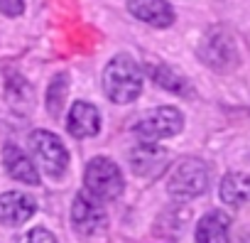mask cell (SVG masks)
Listing matches in <instances>:
<instances>
[{
	"label": "cell",
	"mask_w": 250,
	"mask_h": 243,
	"mask_svg": "<svg viewBox=\"0 0 250 243\" xmlns=\"http://www.w3.org/2000/svg\"><path fill=\"white\" fill-rule=\"evenodd\" d=\"M66 88H69V76H66V74L54 76V81L49 84V93H47V110H49L52 115H59V110L64 108Z\"/></svg>",
	"instance_id": "16"
},
{
	"label": "cell",
	"mask_w": 250,
	"mask_h": 243,
	"mask_svg": "<svg viewBox=\"0 0 250 243\" xmlns=\"http://www.w3.org/2000/svg\"><path fill=\"white\" fill-rule=\"evenodd\" d=\"M66 128L74 138H93L101 131V113L96 106L86 101H76L69 110L66 118Z\"/></svg>",
	"instance_id": "10"
},
{
	"label": "cell",
	"mask_w": 250,
	"mask_h": 243,
	"mask_svg": "<svg viewBox=\"0 0 250 243\" xmlns=\"http://www.w3.org/2000/svg\"><path fill=\"white\" fill-rule=\"evenodd\" d=\"M18 243H57V238H54V236H52L47 228L37 226V228H32V231L22 233Z\"/></svg>",
	"instance_id": "17"
},
{
	"label": "cell",
	"mask_w": 250,
	"mask_h": 243,
	"mask_svg": "<svg viewBox=\"0 0 250 243\" xmlns=\"http://www.w3.org/2000/svg\"><path fill=\"white\" fill-rule=\"evenodd\" d=\"M83 184H86V194H91L96 201H110V199L120 197V192H123V175L113 160L93 157L86 165Z\"/></svg>",
	"instance_id": "2"
},
{
	"label": "cell",
	"mask_w": 250,
	"mask_h": 243,
	"mask_svg": "<svg viewBox=\"0 0 250 243\" xmlns=\"http://www.w3.org/2000/svg\"><path fill=\"white\" fill-rule=\"evenodd\" d=\"M30 150L35 153L40 167L49 177L59 179L66 172V167H69V150L64 148V143L54 133H49V131H35L30 135Z\"/></svg>",
	"instance_id": "6"
},
{
	"label": "cell",
	"mask_w": 250,
	"mask_h": 243,
	"mask_svg": "<svg viewBox=\"0 0 250 243\" xmlns=\"http://www.w3.org/2000/svg\"><path fill=\"white\" fill-rule=\"evenodd\" d=\"M3 165H5V172L13 179H18L22 184H40V172H37L35 162L18 145H13V143L5 145V150H3Z\"/></svg>",
	"instance_id": "12"
},
{
	"label": "cell",
	"mask_w": 250,
	"mask_h": 243,
	"mask_svg": "<svg viewBox=\"0 0 250 243\" xmlns=\"http://www.w3.org/2000/svg\"><path fill=\"white\" fill-rule=\"evenodd\" d=\"M230 241V216L226 211H208L196 223V243H228Z\"/></svg>",
	"instance_id": "13"
},
{
	"label": "cell",
	"mask_w": 250,
	"mask_h": 243,
	"mask_svg": "<svg viewBox=\"0 0 250 243\" xmlns=\"http://www.w3.org/2000/svg\"><path fill=\"white\" fill-rule=\"evenodd\" d=\"M221 199H223L228 206H233V209L243 206V204L250 199L248 177H243L240 172H228V175L223 177V182H221Z\"/></svg>",
	"instance_id": "15"
},
{
	"label": "cell",
	"mask_w": 250,
	"mask_h": 243,
	"mask_svg": "<svg viewBox=\"0 0 250 243\" xmlns=\"http://www.w3.org/2000/svg\"><path fill=\"white\" fill-rule=\"evenodd\" d=\"M128 10L145 25L169 27L174 22V10L167 0H128Z\"/></svg>",
	"instance_id": "11"
},
{
	"label": "cell",
	"mask_w": 250,
	"mask_h": 243,
	"mask_svg": "<svg viewBox=\"0 0 250 243\" xmlns=\"http://www.w3.org/2000/svg\"><path fill=\"white\" fill-rule=\"evenodd\" d=\"M130 167L135 175L140 177H157L160 172H165L169 167V150L160 148V145H150L143 143L130 153Z\"/></svg>",
	"instance_id": "8"
},
{
	"label": "cell",
	"mask_w": 250,
	"mask_h": 243,
	"mask_svg": "<svg viewBox=\"0 0 250 243\" xmlns=\"http://www.w3.org/2000/svg\"><path fill=\"white\" fill-rule=\"evenodd\" d=\"M147 74H150V79H152L160 88H165V91H172V93H177V96H189V93H191V84H189L182 74H177L174 69H169V66H165V64H150V66H147Z\"/></svg>",
	"instance_id": "14"
},
{
	"label": "cell",
	"mask_w": 250,
	"mask_h": 243,
	"mask_svg": "<svg viewBox=\"0 0 250 243\" xmlns=\"http://www.w3.org/2000/svg\"><path fill=\"white\" fill-rule=\"evenodd\" d=\"M103 91L113 103H133L143 91V71L128 54L113 57L103 69Z\"/></svg>",
	"instance_id": "1"
},
{
	"label": "cell",
	"mask_w": 250,
	"mask_h": 243,
	"mask_svg": "<svg viewBox=\"0 0 250 243\" xmlns=\"http://www.w3.org/2000/svg\"><path fill=\"white\" fill-rule=\"evenodd\" d=\"M37 211V204L25 192H5L0 194V221L5 226H22Z\"/></svg>",
	"instance_id": "9"
},
{
	"label": "cell",
	"mask_w": 250,
	"mask_h": 243,
	"mask_svg": "<svg viewBox=\"0 0 250 243\" xmlns=\"http://www.w3.org/2000/svg\"><path fill=\"white\" fill-rule=\"evenodd\" d=\"M105 223H108V216H105L101 201H96L86 192H79L71 204V226L81 236H93V233L103 231Z\"/></svg>",
	"instance_id": "7"
},
{
	"label": "cell",
	"mask_w": 250,
	"mask_h": 243,
	"mask_svg": "<svg viewBox=\"0 0 250 243\" xmlns=\"http://www.w3.org/2000/svg\"><path fill=\"white\" fill-rule=\"evenodd\" d=\"M248 189H250V177H248Z\"/></svg>",
	"instance_id": "19"
},
{
	"label": "cell",
	"mask_w": 250,
	"mask_h": 243,
	"mask_svg": "<svg viewBox=\"0 0 250 243\" xmlns=\"http://www.w3.org/2000/svg\"><path fill=\"white\" fill-rule=\"evenodd\" d=\"M169 194L177 199H194L201 197L208 187V167L199 157H187L172 167L169 175Z\"/></svg>",
	"instance_id": "3"
},
{
	"label": "cell",
	"mask_w": 250,
	"mask_h": 243,
	"mask_svg": "<svg viewBox=\"0 0 250 243\" xmlns=\"http://www.w3.org/2000/svg\"><path fill=\"white\" fill-rule=\"evenodd\" d=\"M199 59L213 69V71H228L235 66L238 62V49H235V42L233 37L228 35V30L223 27H213L204 35L201 44H199Z\"/></svg>",
	"instance_id": "5"
},
{
	"label": "cell",
	"mask_w": 250,
	"mask_h": 243,
	"mask_svg": "<svg viewBox=\"0 0 250 243\" xmlns=\"http://www.w3.org/2000/svg\"><path fill=\"white\" fill-rule=\"evenodd\" d=\"M182 128H184V115L177 108H172V106H160L150 115H145L143 120H138V123L133 126V133L143 143L157 145L160 140L177 135Z\"/></svg>",
	"instance_id": "4"
},
{
	"label": "cell",
	"mask_w": 250,
	"mask_h": 243,
	"mask_svg": "<svg viewBox=\"0 0 250 243\" xmlns=\"http://www.w3.org/2000/svg\"><path fill=\"white\" fill-rule=\"evenodd\" d=\"M25 10V0H0V13L8 18H18Z\"/></svg>",
	"instance_id": "18"
}]
</instances>
